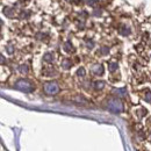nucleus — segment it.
<instances>
[{"instance_id": "1", "label": "nucleus", "mask_w": 151, "mask_h": 151, "mask_svg": "<svg viewBox=\"0 0 151 151\" xmlns=\"http://www.w3.org/2000/svg\"><path fill=\"white\" fill-rule=\"evenodd\" d=\"M14 87L19 91H22V92H26V93H30L33 90H34V85L27 80V79H20L15 83Z\"/></svg>"}, {"instance_id": "2", "label": "nucleus", "mask_w": 151, "mask_h": 151, "mask_svg": "<svg viewBox=\"0 0 151 151\" xmlns=\"http://www.w3.org/2000/svg\"><path fill=\"white\" fill-rule=\"evenodd\" d=\"M107 107L111 112L113 113H121L123 111V104L121 102V100L114 98V99H111L107 104Z\"/></svg>"}, {"instance_id": "3", "label": "nucleus", "mask_w": 151, "mask_h": 151, "mask_svg": "<svg viewBox=\"0 0 151 151\" xmlns=\"http://www.w3.org/2000/svg\"><path fill=\"white\" fill-rule=\"evenodd\" d=\"M43 90L47 94L49 95H55L59 92V86L58 84L55 83V81H48L43 85Z\"/></svg>"}, {"instance_id": "4", "label": "nucleus", "mask_w": 151, "mask_h": 151, "mask_svg": "<svg viewBox=\"0 0 151 151\" xmlns=\"http://www.w3.org/2000/svg\"><path fill=\"white\" fill-rule=\"evenodd\" d=\"M92 72L96 76H102L104 75V66L101 64H95L92 66Z\"/></svg>"}, {"instance_id": "5", "label": "nucleus", "mask_w": 151, "mask_h": 151, "mask_svg": "<svg viewBox=\"0 0 151 151\" xmlns=\"http://www.w3.org/2000/svg\"><path fill=\"white\" fill-rule=\"evenodd\" d=\"M71 65H72V62H71L70 59H63V62H62V66H63V69L68 70V69L71 68Z\"/></svg>"}, {"instance_id": "6", "label": "nucleus", "mask_w": 151, "mask_h": 151, "mask_svg": "<svg viewBox=\"0 0 151 151\" xmlns=\"http://www.w3.org/2000/svg\"><path fill=\"white\" fill-rule=\"evenodd\" d=\"M43 59L47 62V63H52L54 62V55L52 54H45L43 56Z\"/></svg>"}, {"instance_id": "7", "label": "nucleus", "mask_w": 151, "mask_h": 151, "mask_svg": "<svg viewBox=\"0 0 151 151\" xmlns=\"http://www.w3.org/2000/svg\"><path fill=\"white\" fill-rule=\"evenodd\" d=\"M64 50H65L66 52H71V51H73V47L71 45L70 42H66V43L64 44Z\"/></svg>"}, {"instance_id": "8", "label": "nucleus", "mask_w": 151, "mask_h": 151, "mask_svg": "<svg viewBox=\"0 0 151 151\" xmlns=\"http://www.w3.org/2000/svg\"><path fill=\"white\" fill-rule=\"evenodd\" d=\"M104 87H105V83L104 81H95L94 83L95 90H102Z\"/></svg>"}, {"instance_id": "9", "label": "nucleus", "mask_w": 151, "mask_h": 151, "mask_svg": "<svg viewBox=\"0 0 151 151\" xmlns=\"http://www.w3.org/2000/svg\"><path fill=\"white\" fill-rule=\"evenodd\" d=\"M19 72L20 73H27L28 72V65L26 64H22L19 66Z\"/></svg>"}, {"instance_id": "10", "label": "nucleus", "mask_w": 151, "mask_h": 151, "mask_svg": "<svg viewBox=\"0 0 151 151\" xmlns=\"http://www.w3.org/2000/svg\"><path fill=\"white\" fill-rule=\"evenodd\" d=\"M108 69H109V71H111V72H114V71L117 69V63H115V62H111V63L108 64Z\"/></svg>"}, {"instance_id": "11", "label": "nucleus", "mask_w": 151, "mask_h": 151, "mask_svg": "<svg viewBox=\"0 0 151 151\" xmlns=\"http://www.w3.org/2000/svg\"><path fill=\"white\" fill-rule=\"evenodd\" d=\"M77 75L79 76V77H84V76L86 75V72H85V69H84V68H80V69H78V71H77Z\"/></svg>"}, {"instance_id": "12", "label": "nucleus", "mask_w": 151, "mask_h": 151, "mask_svg": "<svg viewBox=\"0 0 151 151\" xmlns=\"http://www.w3.org/2000/svg\"><path fill=\"white\" fill-rule=\"evenodd\" d=\"M129 33H130V29H129V28H126V27L121 30V34H122V35H129Z\"/></svg>"}, {"instance_id": "13", "label": "nucleus", "mask_w": 151, "mask_h": 151, "mask_svg": "<svg viewBox=\"0 0 151 151\" xmlns=\"http://www.w3.org/2000/svg\"><path fill=\"white\" fill-rule=\"evenodd\" d=\"M144 99H145V101H148V102H151V92H147V94L144 96Z\"/></svg>"}, {"instance_id": "14", "label": "nucleus", "mask_w": 151, "mask_h": 151, "mask_svg": "<svg viewBox=\"0 0 151 151\" xmlns=\"http://www.w3.org/2000/svg\"><path fill=\"white\" fill-rule=\"evenodd\" d=\"M115 93H119V94H124L126 93V90H114Z\"/></svg>"}, {"instance_id": "15", "label": "nucleus", "mask_w": 151, "mask_h": 151, "mask_svg": "<svg viewBox=\"0 0 151 151\" xmlns=\"http://www.w3.org/2000/svg\"><path fill=\"white\" fill-rule=\"evenodd\" d=\"M101 54H102V55H106V54H108V49H107V48H102V50H101Z\"/></svg>"}, {"instance_id": "16", "label": "nucleus", "mask_w": 151, "mask_h": 151, "mask_svg": "<svg viewBox=\"0 0 151 151\" xmlns=\"http://www.w3.org/2000/svg\"><path fill=\"white\" fill-rule=\"evenodd\" d=\"M87 2H88V5H91V6H94L95 2H96V1H95V0H88Z\"/></svg>"}, {"instance_id": "17", "label": "nucleus", "mask_w": 151, "mask_h": 151, "mask_svg": "<svg viewBox=\"0 0 151 151\" xmlns=\"http://www.w3.org/2000/svg\"><path fill=\"white\" fill-rule=\"evenodd\" d=\"M87 47L88 48H93L94 47V43L93 42H87Z\"/></svg>"}, {"instance_id": "18", "label": "nucleus", "mask_w": 151, "mask_h": 151, "mask_svg": "<svg viewBox=\"0 0 151 151\" xmlns=\"http://www.w3.org/2000/svg\"><path fill=\"white\" fill-rule=\"evenodd\" d=\"M149 141H150V142H151V134H150V135H149Z\"/></svg>"}]
</instances>
